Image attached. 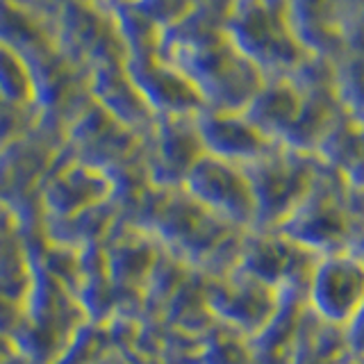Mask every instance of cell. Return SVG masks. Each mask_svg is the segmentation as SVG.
<instances>
[{"instance_id": "obj_1", "label": "cell", "mask_w": 364, "mask_h": 364, "mask_svg": "<svg viewBox=\"0 0 364 364\" xmlns=\"http://www.w3.org/2000/svg\"><path fill=\"white\" fill-rule=\"evenodd\" d=\"M223 30L264 77L289 75L310 55L294 32L289 0H230Z\"/></svg>"}, {"instance_id": "obj_2", "label": "cell", "mask_w": 364, "mask_h": 364, "mask_svg": "<svg viewBox=\"0 0 364 364\" xmlns=\"http://www.w3.org/2000/svg\"><path fill=\"white\" fill-rule=\"evenodd\" d=\"M182 189L200 208L232 228L255 225V200L244 166L203 155L182 180Z\"/></svg>"}, {"instance_id": "obj_3", "label": "cell", "mask_w": 364, "mask_h": 364, "mask_svg": "<svg viewBox=\"0 0 364 364\" xmlns=\"http://www.w3.org/2000/svg\"><path fill=\"white\" fill-rule=\"evenodd\" d=\"M114 198V182L107 171L96 168L60 151L39 185L43 221L68 219Z\"/></svg>"}, {"instance_id": "obj_4", "label": "cell", "mask_w": 364, "mask_h": 364, "mask_svg": "<svg viewBox=\"0 0 364 364\" xmlns=\"http://www.w3.org/2000/svg\"><path fill=\"white\" fill-rule=\"evenodd\" d=\"M203 155L193 117H157L141 139V164L157 189L180 187Z\"/></svg>"}, {"instance_id": "obj_5", "label": "cell", "mask_w": 364, "mask_h": 364, "mask_svg": "<svg viewBox=\"0 0 364 364\" xmlns=\"http://www.w3.org/2000/svg\"><path fill=\"white\" fill-rule=\"evenodd\" d=\"M123 66L155 117H196L205 102L191 80L157 48L125 53Z\"/></svg>"}, {"instance_id": "obj_6", "label": "cell", "mask_w": 364, "mask_h": 364, "mask_svg": "<svg viewBox=\"0 0 364 364\" xmlns=\"http://www.w3.org/2000/svg\"><path fill=\"white\" fill-rule=\"evenodd\" d=\"M193 125L205 155L237 166L253 164L280 146L257 130L244 112L205 107L193 117Z\"/></svg>"}, {"instance_id": "obj_7", "label": "cell", "mask_w": 364, "mask_h": 364, "mask_svg": "<svg viewBox=\"0 0 364 364\" xmlns=\"http://www.w3.org/2000/svg\"><path fill=\"white\" fill-rule=\"evenodd\" d=\"M85 89L98 107H102L112 119H117L134 134H139L141 139L153 128L157 119L155 112L125 71L123 60H109L91 66L85 80Z\"/></svg>"}, {"instance_id": "obj_8", "label": "cell", "mask_w": 364, "mask_h": 364, "mask_svg": "<svg viewBox=\"0 0 364 364\" xmlns=\"http://www.w3.org/2000/svg\"><path fill=\"white\" fill-rule=\"evenodd\" d=\"M289 11L303 48L310 55L337 60L344 50L346 26L341 0H289Z\"/></svg>"}, {"instance_id": "obj_9", "label": "cell", "mask_w": 364, "mask_h": 364, "mask_svg": "<svg viewBox=\"0 0 364 364\" xmlns=\"http://www.w3.org/2000/svg\"><path fill=\"white\" fill-rule=\"evenodd\" d=\"M303 107V91L289 75L264 77L248 105L242 109L246 119L276 144L289 132Z\"/></svg>"}, {"instance_id": "obj_10", "label": "cell", "mask_w": 364, "mask_h": 364, "mask_svg": "<svg viewBox=\"0 0 364 364\" xmlns=\"http://www.w3.org/2000/svg\"><path fill=\"white\" fill-rule=\"evenodd\" d=\"M364 299V276L350 262H333L314 276V301L330 318H346Z\"/></svg>"}, {"instance_id": "obj_11", "label": "cell", "mask_w": 364, "mask_h": 364, "mask_svg": "<svg viewBox=\"0 0 364 364\" xmlns=\"http://www.w3.org/2000/svg\"><path fill=\"white\" fill-rule=\"evenodd\" d=\"M0 100L7 105L39 114L37 75L26 55L0 41Z\"/></svg>"}, {"instance_id": "obj_12", "label": "cell", "mask_w": 364, "mask_h": 364, "mask_svg": "<svg viewBox=\"0 0 364 364\" xmlns=\"http://www.w3.org/2000/svg\"><path fill=\"white\" fill-rule=\"evenodd\" d=\"M344 48H364V7L353 11L344 26Z\"/></svg>"}, {"instance_id": "obj_13", "label": "cell", "mask_w": 364, "mask_h": 364, "mask_svg": "<svg viewBox=\"0 0 364 364\" xmlns=\"http://www.w3.org/2000/svg\"><path fill=\"white\" fill-rule=\"evenodd\" d=\"M0 364H34V362H30L26 355H23V353H18V350L14 348V353H11V355H7Z\"/></svg>"}, {"instance_id": "obj_14", "label": "cell", "mask_w": 364, "mask_h": 364, "mask_svg": "<svg viewBox=\"0 0 364 364\" xmlns=\"http://www.w3.org/2000/svg\"><path fill=\"white\" fill-rule=\"evenodd\" d=\"M121 3H141V0H121Z\"/></svg>"}]
</instances>
